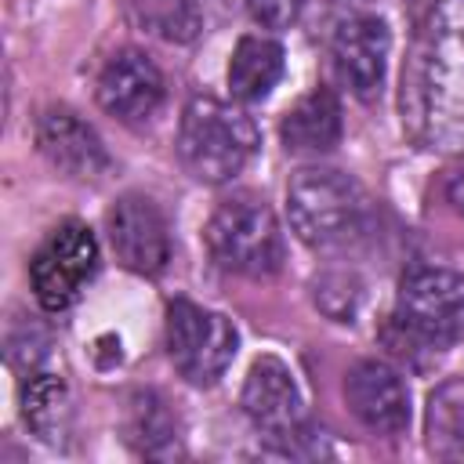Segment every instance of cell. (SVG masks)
Instances as JSON below:
<instances>
[{"mask_svg": "<svg viewBox=\"0 0 464 464\" xmlns=\"http://www.w3.org/2000/svg\"><path fill=\"white\" fill-rule=\"evenodd\" d=\"M402 123L439 152H464V0H442L406 69Z\"/></svg>", "mask_w": 464, "mask_h": 464, "instance_id": "cell-1", "label": "cell"}, {"mask_svg": "<svg viewBox=\"0 0 464 464\" xmlns=\"http://www.w3.org/2000/svg\"><path fill=\"white\" fill-rule=\"evenodd\" d=\"M464 334V276L453 268L417 265L402 276L384 344L402 359H435Z\"/></svg>", "mask_w": 464, "mask_h": 464, "instance_id": "cell-2", "label": "cell"}, {"mask_svg": "<svg viewBox=\"0 0 464 464\" xmlns=\"http://www.w3.org/2000/svg\"><path fill=\"white\" fill-rule=\"evenodd\" d=\"M261 134L246 109L221 102L214 94L188 98L178 127V156L181 167L207 185L232 181L257 152Z\"/></svg>", "mask_w": 464, "mask_h": 464, "instance_id": "cell-3", "label": "cell"}, {"mask_svg": "<svg viewBox=\"0 0 464 464\" xmlns=\"http://www.w3.org/2000/svg\"><path fill=\"white\" fill-rule=\"evenodd\" d=\"M286 214L301 243L337 250L370 225V199L355 178L334 167H304L286 185Z\"/></svg>", "mask_w": 464, "mask_h": 464, "instance_id": "cell-4", "label": "cell"}, {"mask_svg": "<svg viewBox=\"0 0 464 464\" xmlns=\"http://www.w3.org/2000/svg\"><path fill=\"white\" fill-rule=\"evenodd\" d=\"M203 236H207L210 257L225 272L265 279V276H276L283 268L286 243H283L279 218L254 192H239V196L221 199L218 210L210 214Z\"/></svg>", "mask_w": 464, "mask_h": 464, "instance_id": "cell-5", "label": "cell"}, {"mask_svg": "<svg viewBox=\"0 0 464 464\" xmlns=\"http://www.w3.org/2000/svg\"><path fill=\"white\" fill-rule=\"evenodd\" d=\"M239 334L232 319L192 301L167 304V355L188 384H214L236 359Z\"/></svg>", "mask_w": 464, "mask_h": 464, "instance_id": "cell-6", "label": "cell"}, {"mask_svg": "<svg viewBox=\"0 0 464 464\" xmlns=\"http://www.w3.org/2000/svg\"><path fill=\"white\" fill-rule=\"evenodd\" d=\"M98 272V239L83 221H62L33 254V294L47 312H65L80 301Z\"/></svg>", "mask_w": 464, "mask_h": 464, "instance_id": "cell-7", "label": "cell"}, {"mask_svg": "<svg viewBox=\"0 0 464 464\" xmlns=\"http://www.w3.org/2000/svg\"><path fill=\"white\" fill-rule=\"evenodd\" d=\"M105 228H109V243L123 268H130L138 276H156L167 268L170 228H167V218L156 207V199H149L141 192L120 196L105 214Z\"/></svg>", "mask_w": 464, "mask_h": 464, "instance_id": "cell-8", "label": "cell"}, {"mask_svg": "<svg viewBox=\"0 0 464 464\" xmlns=\"http://www.w3.org/2000/svg\"><path fill=\"white\" fill-rule=\"evenodd\" d=\"M243 413L268 439H283L286 446L294 439H304V402L283 359L261 355L250 366L243 384Z\"/></svg>", "mask_w": 464, "mask_h": 464, "instance_id": "cell-9", "label": "cell"}, {"mask_svg": "<svg viewBox=\"0 0 464 464\" xmlns=\"http://www.w3.org/2000/svg\"><path fill=\"white\" fill-rule=\"evenodd\" d=\"M344 399L362 428L395 439L410 424V388L395 366L384 359H362L344 377Z\"/></svg>", "mask_w": 464, "mask_h": 464, "instance_id": "cell-10", "label": "cell"}, {"mask_svg": "<svg viewBox=\"0 0 464 464\" xmlns=\"http://www.w3.org/2000/svg\"><path fill=\"white\" fill-rule=\"evenodd\" d=\"M388 51H392V33H388V22L377 18V14L344 18L334 29V40H330L337 76L362 102L381 94L384 69H388Z\"/></svg>", "mask_w": 464, "mask_h": 464, "instance_id": "cell-11", "label": "cell"}, {"mask_svg": "<svg viewBox=\"0 0 464 464\" xmlns=\"http://www.w3.org/2000/svg\"><path fill=\"white\" fill-rule=\"evenodd\" d=\"M163 72L145 51H116L98 76V102L123 123H141L163 105Z\"/></svg>", "mask_w": 464, "mask_h": 464, "instance_id": "cell-12", "label": "cell"}, {"mask_svg": "<svg viewBox=\"0 0 464 464\" xmlns=\"http://www.w3.org/2000/svg\"><path fill=\"white\" fill-rule=\"evenodd\" d=\"M36 145L40 152L72 178H98L109 167V152L94 127L80 120V112L65 105H51L36 120Z\"/></svg>", "mask_w": 464, "mask_h": 464, "instance_id": "cell-13", "label": "cell"}, {"mask_svg": "<svg viewBox=\"0 0 464 464\" xmlns=\"http://www.w3.org/2000/svg\"><path fill=\"white\" fill-rule=\"evenodd\" d=\"M341 130H344L341 102L330 87H315L304 98H297L279 123L283 145L290 152H312V156L330 152L341 141Z\"/></svg>", "mask_w": 464, "mask_h": 464, "instance_id": "cell-14", "label": "cell"}, {"mask_svg": "<svg viewBox=\"0 0 464 464\" xmlns=\"http://www.w3.org/2000/svg\"><path fill=\"white\" fill-rule=\"evenodd\" d=\"M283 76V44L272 36H243L228 62V91L239 102H261Z\"/></svg>", "mask_w": 464, "mask_h": 464, "instance_id": "cell-15", "label": "cell"}, {"mask_svg": "<svg viewBox=\"0 0 464 464\" xmlns=\"http://www.w3.org/2000/svg\"><path fill=\"white\" fill-rule=\"evenodd\" d=\"M428 450L442 460H464V377L442 381L428 395L424 413Z\"/></svg>", "mask_w": 464, "mask_h": 464, "instance_id": "cell-16", "label": "cell"}, {"mask_svg": "<svg viewBox=\"0 0 464 464\" xmlns=\"http://www.w3.org/2000/svg\"><path fill=\"white\" fill-rule=\"evenodd\" d=\"M22 417L40 439L58 442V435L65 431V420H69V395H65L62 377L33 373L29 384L22 388Z\"/></svg>", "mask_w": 464, "mask_h": 464, "instance_id": "cell-17", "label": "cell"}, {"mask_svg": "<svg viewBox=\"0 0 464 464\" xmlns=\"http://www.w3.org/2000/svg\"><path fill=\"white\" fill-rule=\"evenodd\" d=\"M134 7L141 11V22L167 40H192L199 29L192 0H134Z\"/></svg>", "mask_w": 464, "mask_h": 464, "instance_id": "cell-18", "label": "cell"}, {"mask_svg": "<svg viewBox=\"0 0 464 464\" xmlns=\"http://www.w3.org/2000/svg\"><path fill=\"white\" fill-rule=\"evenodd\" d=\"M170 413L163 410V402L152 392L134 395L130 402V442H138L145 453H156L163 442H170Z\"/></svg>", "mask_w": 464, "mask_h": 464, "instance_id": "cell-19", "label": "cell"}, {"mask_svg": "<svg viewBox=\"0 0 464 464\" xmlns=\"http://www.w3.org/2000/svg\"><path fill=\"white\" fill-rule=\"evenodd\" d=\"M304 0H246V11L265 29H286L301 14Z\"/></svg>", "mask_w": 464, "mask_h": 464, "instance_id": "cell-20", "label": "cell"}, {"mask_svg": "<svg viewBox=\"0 0 464 464\" xmlns=\"http://www.w3.org/2000/svg\"><path fill=\"white\" fill-rule=\"evenodd\" d=\"M446 196H450V203L464 214V170H457L453 178H450V185H446Z\"/></svg>", "mask_w": 464, "mask_h": 464, "instance_id": "cell-21", "label": "cell"}]
</instances>
